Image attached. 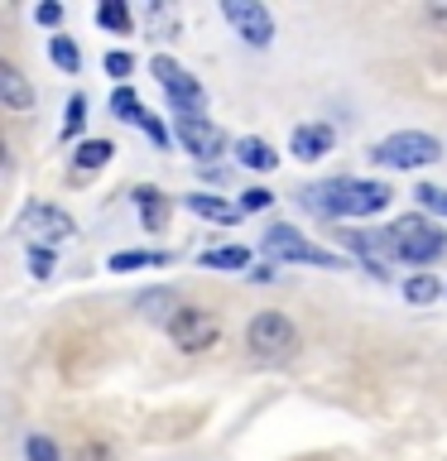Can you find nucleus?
Instances as JSON below:
<instances>
[{
  "mask_svg": "<svg viewBox=\"0 0 447 461\" xmlns=\"http://www.w3.org/2000/svg\"><path fill=\"white\" fill-rule=\"evenodd\" d=\"M389 187L370 178H327L298 193V207L313 216H375L389 207Z\"/></svg>",
  "mask_w": 447,
  "mask_h": 461,
  "instance_id": "nucleus-1",
  "label": "nucleus"
},
{
  "mask_svg": "<svg viewBox=\"0 0 447 461\" xmlns=\"http://www.w3.org/2000/svg\"><path fill=\"white\" fill-rule=\"evenodd\" d=\"M245 346H251L255 360H269V366H279V360H294L298 356V327L288 322L284 312H255L251 327H245Z\"/></svg>",
  "mask_w": 447,
  "mask_h": 461,
  "instance_id": "nucleus-2",
  "label": "nucleus"
},
{
  "mask_svg": "<svg viewBox=\"0 0 447 461\" xmlns=\"http://www.w3.org/2000/svg\"><path fill=\"white\" fill-rule=\"evenodd\" d=\"M389 240H395V259H404V265H433V259L442 255V230L428 221L424 212L414 216H399L395 226H389Z\"/></svg>",
  "mask_w": 447,
  "mask_h": 461,
  "instance_id": "nucleus-3",
  "label": "nucleus"
},
{
  "mask_svg": "<svg viewBox=\"0 0 447 461\" xmlns=\"http://www.w3.org/2000/svg\"><path fill=\"white\" fill-rule=\"evenodd\" d=\"M370 158L385 168H424V164H438L442 158V144L424 135V130H399V135H385L375 144Z\"/></svg>",
  "mask_w": 447,
  "mask_h": 461,
  "instance_id": "nucleus-4",
  "label": "nucleus"
},
{
  "mask_svg": "<svg viewBox=\"0 0 447 461\" xmlns=\"http://www.w3.org/2000/svg\"><path fill=\"white\" fill-rule=\"evenodd\" d=\"M265 255H269V265H274V259H294V265H313V269H346L342 255H332V250H323V245L303 240L294 226H269L265 230Z\"/></svg>",
  "mask_w": 447,
  "mask_h": 461,
  "instance_id": "nucleus-5",
  "label": "nucleus"
},
{
  "mask_svg": "<svg viewBox=\"0 0 447 461\" xmlns=\"http://www.w3.org/2000/svg\"><path fill=\"white\" fill-rule=\"evenodd\" d=\"M169 337L178 351H212V346L222 341V322H216L207 308H183L169 322Z\"/></svg>",
  "mask_w": 447,
  "mask_h": 461,
  "instance_id": "nucleus-6",
  "label": "nucleus"
},
{
  "mask_svg": "<svg viewBox=\"0 0 447 461\" xmlns=\"http://www.w3.org/2000/svg\"><path fill=\"white\" fill-rule=\"evenodd\" d=\"M222 20L236 29V34L251 43V49H269L274 39V20L260 0H222Z\"/></svg>",
  "mask_w": 447,
  "mask_h": 461,
  "instance_id": "nucleus-7",
  "label": "nucleus"
},
{
  "mask_svg": "<svg viewBox=\"0 0 447 461\" xmlns=\"http://www.w3.org/2000/svg\"><path fill=\"white\" fill-rule=\"evenodd\" d=\"M178 144L193 158H202V164H212V158H222L226 154V130L222 125H212L207 115H178Z\"/></svg>",
  "mask_w": 447,
  "mask_h": 461,
  "instance_id": "nucleus-8",
  "label": "nucleus"
},
{
  "mask_svg": "<svg viewBox=\"0 0 447 461\" xmlns=\"http://www.w3.org/2000/svg\"><path fill=\"white\" fill-rule=\"evenodd\" d=\"M154 77H159V86L169 92L173 106H178V115H202V101H207V92H202L197 77H187V72L173 63V58H154Z\"/></svg>",
  "mask_w": 447,
  "mask_h": 461,
  "instance_id": "nucleus-9",
  "label": "nucleus"
},
{
  "mask_svg": "<svg viewBox=\"0 0 447 461\" xmlns=\"http://www.w3.org/2000/svg\"><path fill=\"white\" fill-rule=\"evenodd\" d=\"M20 230L24 236H34V245L43 240H63V236H72V216L63 212V207H49V202H34V207H24V216H20Z\"/></svg>",
  "mask_w": 447,
  "mask_h": 461,
  "instance_id": "nucleus-10",
  "label": "nucleus"
},
{
  "mask_svg": "<svg viewBox=\"0 0 447 461\" xmlns=\"http://www.w3.org/2000/svg\"><path fill=\"white\" fill-rule=\"evenodd\" d=\"M342 240L366 259V269L375 274V279H389V259H395V240H389V230H342Z\"/></svg>",
  "mask_w": 447,
  "mask_h": 461,
  "instance_id": "nucleus-11",
  "label": "nucleus"
},
{
  "mask_svg": "<svg viewBox=\"0 0 447 461\" xmlns=\"http://www.w3.org/2000/svg\"><path fill=\"white\" fill-rule=\"evenodd\" d=\"M135 308H140V317L144 322H173V317L183 312V303H178V294H173V288H150V294H140L135 298Z\"/></svg>",
  "mask_w": 447,
  "mask_h": 461,
  "instance_id": "nucleus-12",
  "label": "nucleus"
},
{
  "mask_svg": "<svg viewBox=\"0 0 447 461\" xmlns=\"http://www.w3.org/2000/svg\"><path fill=\"white\" fill-rule=\"evenodd\" d=\"M0 101H5L14 115H24L29 106H34V92H29L24 72L14 68V63H0Z\"/></svg>",
  "mask_w": 447,
  "mask_h": 461,
  "instance_id": "nucleus-13",
  "label": "nucleus"
},
{
  "mask_svg": "<svg viewBox=\"0 0 447 461\" xmlns=\"http://www.w3.org/2000/svg\"><path fill=\"white\" fill-rule=\"evenodd\" d=\"M332 125H298L294 130V158H303V164H313V158H323L332 149Z\"/></svg>",
  "mask_w": 447,
  "mask_h": 461,
  "instance_id": "nucleus-14",
  "label": "nucleus"
},
{
  "mask_svg": "<svg viewBox=\"0 0 447 461\" xmlns=\"http://www.w3.org/2000/svg\"><path fill=\"white\" fill-rule=\"evenodd\" d=\"M130 197L140 202V216H144V226H150V230H164L169 226V202H164L159 187H135Z\"/></svg>",
  "mask_w": 447,
  "mask_h": 461,
  "instance_id": "nucleus-15",
  "label": "nucleus"
},
{
  "mask_svg": "<svg viewBox=\"0 0 447 461\" xmlns=\"http://www.w3.org/2000/svg\"><path fill=\"white\" fill-rule=\"evenodd\" d=\"M236 158H241L245 168H255V173H265V168H274V164H279V154H274L265 140H255V135L236 140Z\"/></svg>",
  "mask_w": 447,
  "mask_h": 461,
  "instance_id": "nucleus-16",
  "label": "nucleus"
},
{
  "mask_svg": "<svg viewBox=\"0 0 447 461\" xmlns=\"http://www.w3.org/2000/svg\"><path fill=\"white\" fill-rule=\"evenodd\" d=\"M150 265H169V250H115L106 259V269L130 274V269H150Z\"/></svg>",
  "mask_w": 447,
  "mask_h": 461,
  "instance_id": "nucleus-17",
  "label": "nucleus"
},
{
  "mask_svg": "<svg viewBox=\"0 0 447 461\" xmlns=\"http://www.w3.org/2000/svg\"><path fill=\"white\" fill-rule=\"evenodd\" d=\"M183 207L193 212V216H212V221H236V207H231V202H222V197H207V193H187L183 197Z\"/></svg>",
  "mask_w": 447,
  "mask_h": 461,
  "instance_id": "nucleus-18",
  "label": "nucleus"
},
{
  "mask_svg": "<svg viewBox=\"0 0 447 461\" xmlns=\"http://www.w3.org/2000/svg\"><path fill=\"white\" fill-rule=\"evenodd\" d=\"M438 294H442V284L433 279L428 269H424V274H414V279H404V298H409L414 308H428V303L438 298Z\"/></svg>",
  "mask_w": 447,
  "mask_h": 461,
  "instance_id": "nucleus-19",
  "label": "nucleus"
},
{
  "mask_svg": "<svg viewBox=\"0 0 447 461\" xmlns=\"http://www.w3.org/2000/svg\"><path fill=\"white\" fill-rule=\"evenodd\" d=\"M202 265H207V269H245V265H251V250H245V245H222V250L202 255Z\"/></svg>",
  "mask_w": 447,
  "mask_h": 461,
  "instance_id": "nucleus-20",
  "label": "nucleus"
},
{
  "mask_svg": "<svg viewBox=\"0 0 447 461\" xmlns=\"http://www.w3.org/2000/svg\"><path fill=\"white\" fill-rule=\"evenodd\" d=\"M111 111L121 115V121H130V125H140L144 115H150V111L140 106V96L130 92V86H115V92H111Z\"/></svg>",
  "mask_w": 447,
  "mask_h": 461,
  "instance_id": "nucleus-21",
  "label": "nucleus"
},
{
  "mask_svg": "<svg viewBox=\"0 0 447 461\" xmlns=\"http://www.w3.org/2000/svg\"><path fill=\"white\" fill-rule=\"evenodd\" d=\"M96 24H101V29H115V34H125V29H130V10L121 5V0H101V5H96Z\"/></svg>",
  "mask_w": 447,
  "mask_h": 461,
  "instance_id": "nucleus-22",
  "label": "nucleus"
},
{
  "mask_svg": "<svg viewBox=\"0 0 447 461\" xmlns=\"http://www.w3.org/2000/svg\"><path fill=\"white\" fill-rule=\"evenodd\" d=\"M49 58H53V63L63 68V72H78V68H82V53H78V43H72V39H63V34H58V39L49 43Z\"/></svg>",
  "mask_w": 447,
  "mask_h": 461,
  "instance_id": "nucleus-23",
  "label": "nucleus"
},
{
  "mask_svg": "<svg viewBox=\"0 0 447 461\" xmlns=\"http://www.w3.org/2000/svg\"><path fill=\"white\" fill-rule=\"evenodd\" d=\"M111 154L115 149H111L106 140H87V144H78V168H101Z\"/></svg>",
  "mask_w": 447,
  "mask_h": 461,
  "instance_id": "nucleus-24",
  "label": "nucleus"
},
{
  "mask_svg": "<svg viewBox=\"0 0 447 461\" xmlns=\"http://www.w3.org/2000/svg\"><path fill=\"white\" fill-rule=\"evenodd\" d=\"M414 197H418V212H438V216H447V187L424 183V187H414Z\"/></svg>",
  "mask_w": 447,
  "mask_h": 461,
  "instance_id": "nucleus-25",
  "label": "nucleus"
},
{
  "mask_svg": "<svg viewBox=\"0 0 447 461\" xmlns=\"http://www.w3.org/2000/svg\"><path fill=\"white\" fill-rule=\"evenodd\" d=\"M24 456L29 461H63V456H58V447H53V438H43V432H29V438H24Z\"/></svg>",
  "mask_w": 447,
  "mask_h": 461,
  "instance_id": "nucleus-26",
  "label": "nucleus"
},
{
  "mask_svg": "<svg viewBox=\"0 0 447 461\" xmlns=\"http://www.w3.org/2000/svg\"><path fill=\"white\" fill-rule=\"evenodd\" d=\"M87 125V96L78 92V96H68V121H63V140H72L78 130Z\"/></svg>",
  "mask_w": 447,
  "mask_h": 461,
  "instance_id": "nucleus-27",
  "label": "nucleus"
},
{
  "mask_svg": "<svg viewBox=\"0 0 447 461\" xmlns=\"http://www.w3.org/2000/svg\"><path fill=\"white\" fill-rule=\"evenodd\" d=\"M29 274H34V279H49L53 274V250L49 245H34V250H29Z\"/></svg>",
  "mask_w": 447,
  "mask_h": 461,
  "instance_id": "nucleus-28",
  "label": "nucleus"
},
{
  "mask_svg": "<svg viewBox=\"0 0 447 461\" xmlns=\"http://www.w3.org/2000/svg\"><path fill=\"white\" fill-rule=\"evenodd\" d=\"M78 461H115V452L106 442H82L78 447Z\"/></svg>",
  "mask_w": 447,
  "mask_h": 461,
  "instance_id": "nucleus-29",
  "label": "nucleus"
},
{
  "mask_svg": "<svg viewBox=\"0 0 447 461\" xmlns=\"http://www.w3.org/2000/svg\"><path fill=\"white\" fill-rule=\"evenodd\" d=\"M130 68H135V58H130V53H106V72H111V77H130Z\"/></svg>",
  "mask_w": 447,
  "mask_h": 461,
  "instance_id": "nucleus-30",
  "label": "nucleus"
},
{
  "mask_svg": "<svg viewBox=\"0 0 447 461\" xmlns=\"http://www.w3.org/2000/svg\"><path fill=\"white\" fill-rule=\"evenodd\" d=\"M274 193H265V187H245V197H241V207L245 212H260V207H269Z\"/></svg>",
  "mask_w": 447,
  "mask_h": 461,
  "instance_id": "nucleus-31",
  "label": "nucleus"
},
{
  "mask_svg": "<svg viewBox=\"0 0 447 461\" xmlns=\"http://www.w3.org/2000/svg\"><path fill=\"white\" fill-rule=\"evenodd\" d=\"M424 24H433L438 34H447V0H438V5L424 10Z\"/></svg>",
  "mask_w": 447,
  "mask_h": 461,
  "instance_id": "nucleus-32",
  "label": "nucleus"
},
{
  "mask_svg": "<svg viewBox=\"0 0 447 461\" xmlns=\"http://www.w3.org/2000/svg\"><path fill=\"white\" fill-rule=\"evenodd\" d=\"M140 130H144V135H150V140L159 144V149H169V130H164V125H159V121H154V115H144V121H140Z\"/></svg>",
  "mask_w": 447,
  "mask_h": 461,
  "instance_id": "nucleus-33",
  "label": "nucleus"
},
{
  "mask_svg": "<svg viewBox=\"0 0 447 461\" xmlns=\"http://www.w3.org/2000/svg\"><path fill=\"white\" fill-rule=\"evenodd\" d=\"M34 20H39V24H49V29H53V24H63V5H53V0H49V5H39V10H34Z\"/></svg>",
  "mask_w": 447,
  "mask_h": 461,
  "instance_id": "nucleus-34",
  "label": "nucleus"
}]
</instances>
